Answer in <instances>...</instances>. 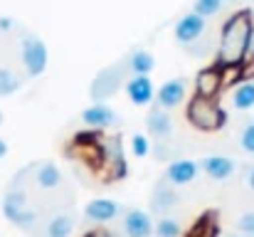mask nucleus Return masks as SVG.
Listing matches in <instances>:
<instances>
[{"instance_id": "f257e3e1", "label": "nucleus", "mask_w": 254, "mask_h": 237, "mask_svg": "<svg viewBox=\"0 0 254 237\" xmlns=\"http://www.w3.org/2000/svg\"><path fill=\"white\" fill-rule=\"evenodd\" d=\"M254 32V17L250 10H240L225 20L217 45V62L222 70H245L247 50Z\"/></svg>"}, {"instance_id": "f03ea898", "label": "nucleus", "mask_w": 254, "mask_h": 237, "mask_svg": "<svg viewBox=\"0 0 254 237\" xmlns=\"http://www.w3.org/2000/svg\"><path fill=\"white\" fill-rule=\"evenodd\" d=\"M185 116L200 131H220L227 124V111L215 99H207V96H200V94H195L188 101Z\"/></svg>"}, {"instance_id": "7ed1b4c3", "label": "nucleus", "mask_w": 254, "mask_h": 237, "mask_svg": "<svg viewBox=\"0 0 254 237\" xmlns=\"http://www.w3.org/2000/svg\"><path fill=\"white\" fill-rule=\"evenodd\" d=\"M0 208H2L5 220L12 223V225L20 228V230H32L35 223H37L35 213L27 210V195H25V190H20V188L7 190L5 198H2V205H0Z\"/></svg>"}, {"instance_id": "20e7f679", "label": "nucleus", "mask_w": 254, "mask_h": 237, "mask_svg": "<svg viewBox=\"0 0 254 237\" xmlns=\"http://www.w3.org/2000/svg\"><path fill=\"white\" fill-rule=\"evenodd\" d=\"M20 57H22V67L30 77H40L47 70V60L50 52L45 47V42L37 35H25L20 42Z\"/></svg>"}, {"instance_id": "39448f33", "label": "nucleus", "mask_w": 254, "mask_h": 237, "mask_svg": "<svg viewBox=\"0 0 254 237\" xmlns=\"http://www.w3.org/2000/svg\"><path fill=\"white\" fill-rule=\"evenodd\" d=\"M124 233L128 237H156V223L141 208L124 210Z\"/></svg>"}, {"instance_id": "423d86ee", "label": "nucleus", "mask_w": 254, "mask_h": 237, "mask_svg": "<svg viewBox=\"0 0 254 237\" xmlns=\"http://www.w3.org/2000/svg\"><path fill=\"white\" fill-rule=\"evenodd\" d=\"M205 25H207V20H205L202 15H197L195 10H190L188 15H183V17L175 22L173 35H175V40H178L180 45H190V42H195V40L205 32Z\"/></svg>"}, {"instance_id": "0eeeda50", "label": "nucleus", "mask_w": 254, "mask_h": 237, "mask_svg": "<svg viewBox=\"0 0 254 237\" xmlns=\"http://www.w3.org/2000/svg\"><path fill=\"white\" fill-rule=\"evenodd\" d=\"M119 213H121V205L111 198H94L84 208V218L89 223H96V225L111 223L114 218H119Z\"/></svg>"}, {"instance_id": "6e6552de", "label": "nucleus", "mask_w": 254, "mask_h": 237, "mask_svg": "<svg viewBox=\"0 0 254 237\" xmlns=\"http://www.w3.org/2000/svg\"><path fill=\"white\" fill-rule=\"evenodd\" d=\"M222 84H225V70H222L220 65H212V67L197 72V77H195V91H197L200 96L215 99V96L220 94Z\"/></svg>"}, {"instance_id": "1a4fd4ad", "label": "nucleus", "mask_w": 254, "mask_h": 237, "mask_svg": "<svg viewBox=\"0 0 254 237\" xmlns=\"http://www.w3.org/2000/svg\"><path fill=\"white\" fill-rule=\"evenodd\" d=\"M126 94L133 106H148L156 99V89L148 75H133L126 81Z\"/></svg>"}, {"instance_id": "9d476101", "label": "nucleus", "mask_w": 254, "mask_h": 237, "mask_svg": "<svg viewBox=\"0 0 254 237\" xmlns=\"http://www.w3.org/2000/svg\"><path fill=\"white\" fill-rule=\"evenodd\" d=\"M121 70H126V65H114V67L99 72V77L94 79V84H91V96H94L96 101L111 96V94L121 86Z\"/></svg>"}, {"instance_id": "9b49d317", "label": "nucleus", "mask_w": 254, "mask_h": 237, "mask_svg": "<svg viewBox=\"0 0 254 237\" xmlns=\"http://www.w3.org/2000/svg\"><path fill=\"white\" fill-rule=\"evenodd\" d=\"M82 121L86 126H91V129H111V126L119 124L116 111L109 104H104V101H94L91 106H86L82 111Z\"/></svg>"}, {"instance_id": "f8f14e48", "label": "nucleus", "mask_w": 254, "mask_h": 237, "mask_svg": "<svg viewBox=\"0 0 254 237\" xmlns=\"http://www.w3.org/2000/svg\"><path fill=\"white\" fill-rule=\"evenodd\" d=\"M197 170H200V165H197L195 160H190V158H178V160H170L168 163V168H166V180L173 183L175 188H180V185L192 183V180L197 178Z\"/></svg>"}, {"instance_id": "ddd939ff", "label": "nucleus", "mask_w": 254, "mask_h": 237, "mask_svg": "<svg viewBox=\"0 0 254 237\" xmlns=\"http://www.w3.org/2000/svg\"><path fill=\"white\" fill-rule=\"evenodd\" d=\"M185 91H188V81L183 77H173L168 81H163L161 89L156 91V104L163 109H173L185 99Z\"/></svg>"}, {"instance_id": "4468645a", "label": "nucleus", "mask_w": 254, "mask_h": 237, "mask_svg": "<svg viewBox=\"0 0 254 237\" xmlns=\"http://www.w3.org/2000/svg\"><path fill=\"white\" fill-rule=\"evenodd\" d=\"M200 168H202V173L210 175L212 180H230V178L235 175V170H237V165H235L232 158L220 156V154H212V156L202 158Z\"/></svg>"}, {"instance_id": "2eb2a0df", "label": "nucleus", "mask_w": 254, "mask_h": 237, "mask_svg": "<svg viewBox=\"0 0 254 237\" xmlns=\"http://www.w3.org/2000/svg\"><path fill=\"white\" fill-rule=\"evenodd\" d=\"M146 126H148V134L156 136L158 141H166L170 134H173V119L168 116V109L163 106H153L146 116Z\"/></svg>"}, {"instance_id": "dca6fc26", "label": "nucleus", "mask_w": 254, "mask_h": 237, "mask_svg": "<svg viewBox=\"0 0 254 237\" xmlns=\"http://www.w3.org/2000/svg\"><path fill=\"white\" fill-rule=\"evenodd\" d=\"M151 203H153V210H156V213H168L170 208H175V205L180 203V198H178V193H175V185L163 178V180L156 185Z\"/></svg>"}, {"instance_id": "f3484780", "label": "nucleus", "mask_w": 254, "mask_h": 237, "mask_svg": "<svg viewBox=\"0 0 254 237\" xmlns=\"http://www.w3.org/2000/svg\"><path fill=\"white\" fill-rule=\"evenodd\" d=\"M35 180H37L40 188L50 190V188H57L62 183V173L52 160H42V163L35 165Z\"/></svg>"}, {"instance_id": "a211bd4d", "label": "nucleus", "mask_w": 254, "mask_h": 237, "mask_svg": "<svg viewBox=\"0 0 254 237\" xmlns=\"http://www.w3.org/2000/svg\"><path fill=\"white\" fill-rule=\"evenodd\" d=\"M232 106L237 111H250L254 106V77L245 79V81H240L235 86V91H232Z\"/></svg>"}, {"instance_id": "6ab92c4d", "label": "nucleus", "mask_w": 254, "mask_h": 237, "mask_svg": "<svg viewBox=\"0 0 254 237\" xmlns=\"http://www.w3.org/2000/svg\"><path fill=\"white\" fill-rule=\"evenodd\" d=\"M126 67L131 75H151L156 62H153V55L148 50H133L131 57L126 60Z\"/></svg>"}, {"instance_id": "aec40b11", "label": "nucleus", "mask_w": 254, "mask_h": 237, "mask_svg": "<svg viewBox=\"0 0 254 237\" xmlns=\"http://www.w3.org/2000/svg\"><path fill=\"white\" fill-rule=\"evenodd\" d=\"M74 225H77V220H74L72 213H60V215H55L50 220L47 237H69L74 233Z\"/></svg>"}, {"instance_id": "412c9836", "label": "nucleus", "mask_w": 254, "mask_h": 237, "mask_svg": "<svg viewBox=\"0 0 254 237\" xmlns=\"http://www.w3.org/2000/svg\"><path fill=\"white\" fill-rule=\"evenodd\" d=\"M212 218H215L212 213L202 215V218L195 223V228L188 233V237H217V223H215Z\"/></svg>"}, {"instance_id": "4be33fe9", "label": "nucleus", "mask_w": 254, "mask_h": 237, "mask_svg": "<svg viewBox=\"0 0 254 237\" xmlns=\"http://www.w3.org/2000/svg\"><path fill=\"white\" fill-rule=\"evenodd\" d=\"M222 5H225V0H195L192 2V10L207 20V17H215L222 10Z\"/></svg>"}, {"instance_id": "5701e85b", "label": "nucleus", "mask_w": 254, "mask_h": 237, "mask_svg": "<svg viewBox=\"0 0 254 237\" xmlns=\"http://www.w3.org/2000/svg\"><path fill=\"white\" fill-rule=\"evenodd\" d=\"M180 223L173 218H158L156 223V237H180Z\"/></svg>"}, {"instance_id": "b1692460", "label": "nucleus", "mask_w": 254, "mask_h": 237, "mask_svg": "<svg viewBox=\"0 0 254 237\" xmlns=\"http://www.w3.org/2000/svg\"><path fill=\"white\" fill-rule=\"evenodd\" d=\"M106 165H109V180H124L128 175V163H126L124 156L111 158Z\"/></svg>"}, {"instance_id": "393cba45", "label": "nucleus", "mask_w": 254, "mask_h": 237, "mask_svg": "<svg viewBox=\"0 0 254 237\" xmlns=\"http://www.w3.org/2000/svg\"><path fill=\"white\" fill-rule=\"evenodd\" d=\"M20 89V79L7 70H0V96H10Z\"/></svg>"}, {"instance_id": "a878e982", "label": "nucleus", "mask_w": 254, "mask_h": 237, "mask_svg": "<svg viewBox=\"0 0 254 237\" xmlns=\"http://www.w3.org/2000/svg\"><path fill=\"white\" fill-rule=\"evenodd\" d=\"M131 154L136 158H146L151 154V141H148V136H143V134H133L131 136Z\"/></svg>"}, {"instance_id": "bb28decb", "label": "nucleus", "mask_w": 254, "mask_h": 237, "mask_svg": "<svg viewBox=\"0 0 254 237\" xmlns=\"http://www.w3.org/2000/svg\"><path fill=\"white\" fill-rule=\"evenodd\" d=\"M240 146L254 156V121H247L245 124V129H242V134H240Z\"/></svg>"}, {"instance_id": "cd10ccee", "label": "nucleus", "mask_w": 254, "mask_h": 237, "mask_svg": "<svg viewBox=\"0 0 254 237\" xmlns=\"http://www.w3.org/2000/svg\"><path fill=\"white\" fill-rule=\"evenodd\" d=\"M237 230H240V235L254 237V213H245V215L237 220Z\"/></svg>"}, {"instance_id": "c85d7f7f", "label": "nucleus", "mask_w": 254, "mask_h": 237, "mask_svg": "<svg viewBox=\"0 0 254 237\" xmlns=\"http://www.w3.org/2000/svg\"><path fill=\"white\" fill-rule=\"evenodd\" d=\"M74 144L77 146H96V144H101V139H99L96 131H79L74 136Z\"/></svg>"}, {"instance_id": "c756f323", "label": "nucleus", "mask_w": 254, "mask_h": 237, "mask_svg": "<svg viewBox=\"0 0 254 237\" xmlns=\"http://www.w3.org/2000/svg\"><path fill=\"white\" fill-rule=\"evenodd\" d=\"M245 67H254V32H252V40H250V50H247V62Z\"/></svg>"}, {"instance_id": "7c9ffc66", "label": "nucleus", "mask_w": 254, "mask_h": 237, "mask_svg": "<svg viewBox=\"0 0 254 237\" xmlns=\"http://www.w3.org/2000/svg\"><path fill=\"white\" fill-rule=\"evenodd\" d=\"M247 183H250V188L254 190V165H247Z\"/></svg>"}, {"instance_id": "2f4dec72", "label": "nucleus", "mask_w": 254, "mask_h": 237, "mask_svg": "<svg viewBox=\"0 0 254 237\" xmlns=\"http://www.w3.org/2000/svg\"><path fill=\"white\" fill-rule=\"evenodd\" d=\"M12 27V20L10 17H0V30H10Z\"/></svg>"}, {"instance_id": "473e14b6", "label": "nucleus", "mask_w": 254, "mask_h": 237, "mask_svg": "<svg viewBox=\"0 0 254 237\" xmlns=\"http://www.w3.org/2000/svg\"><path fill=\"white\" fill-rule=\"evenodd\" d=\"M5 154H7V144H5L2 136H0V158H5Z\"/></svg>"}, {"instance_id": "72a5a7b5", "label": "nucleus", "mask_w": 254, "mask_h": 237, "mask_svg": "<svg viewBox=\"0 0 254 237\" xmlns=\"http://www.w3.org/2000/svg\"><path fill=\"white\" fill-rule=\"evenodd\" d=\"M82 237H109V235H104V233H86V235Z\"/></svg>"}, {"instance_id": "f704fd0d", "label": "nucleus", "mask_w": 254, "mask_h": 237, "mask_svg": "<svg viewBox=\"0 0 254 237\" xmlns=\"http://www.w3.org/2000/svg\"><path fill=\"white\" fill-rule=\"evenodd\" d=\"M225 237H245V235H237V233H232V235H225Z\"/></svg>"}, {"instance_id": "c9c22d12", "label": "nucleus", "mask_w": 254, "mask_h": 237, "mask_svg": "<svg viewBox=\"0 0 254 237\" xmlns=\"http://www.w3.org/2000/svg\"><path fill=\"white\" fill-rule=\"evenodd\" d=\"M0 124H2V111H0Z\"/></svg>"}]
</instances>
